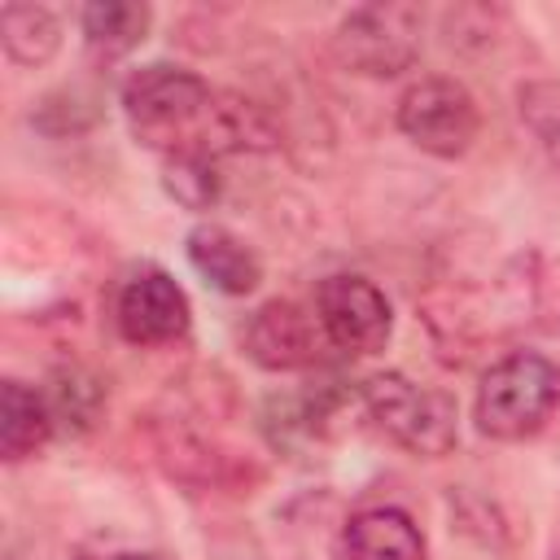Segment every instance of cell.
<instances>
[{"label": "cell", "mask_w": 560, "mask_h": 560, "mask_svg": "<svg viewBox=\"0 0 560 560\" xmlns=\"http://www.w3.org/2000/svg\"><path fill=\"white\" fill-rule=\"evenodd\" d=\"M122 118L131 136L162 153V158H228V127H223V92L210 88L197 70L153 61L127 74L118 92Z\"/></svg>", "instance_id": "6da1fadb"}, {"label": "cell", "mask_w": 560, "mask_h": 560, "mask_svg": "<svg viewBox=\"0 0 560 560\" xmlns=\"http://www.w3.org/2000/svg\"><path fill=\"white\" fill-rule=\"evenodd\" d=\"M560 407V368L538 350H508L477 385L472 420L494 442L534 438Z\"/></svg>", "instance_id": "7a4b0ae2"}, {"label": "cell", "mask_w": 560, "mask_h": 560, "mask_svg": "<svg viewBox=\"0 0 560 560\" xmlns=\"http://www.w3.org/2000/svg\"><path fill=\"white\" fill-rule=\"evenodd\" d=\"M363 411L402 451L442 459L459 442V407L446 389L416 385L402 372H376L363 381Z\"/></svg>", "instance_id": "3957f363"}, {"label": "cell", "mask_w": 560, "mask_h": 560, "mask_svg": "<svg viewBox=\"0 0 560 560\" xmlns=\"http://www.w3.org/2000/svg\"><path fill=\"white\" fill-rule=\"evenodd\" d=\"M424 35V9L407 0H372L350 9L332 26V57L341 70L363 79H394L416 66Z\"/></svg>", "instance_id": "277c9868"}, {"label": "cell", "mask_w": 560, "mask_h": 560, "mask_svg": "<svg viewBox=\"0 0 560 560\" xmlns=\"http://www.w3.org/2000/svg\"><path fill=\"white\" fill-rule=\"evenodd\" d=\"M149 446L153 459L162 464L166 477H175L188 490H228V494H249L262 481V468L223 446L214 433L197 429L184 416H158L149 420Z\"/></svg>", "instance_id": "5b68a950"}, {"label": "cell", "mask_w": 560, "mask_h": 560, "mask_svg": "<svg viewBox=\"0 0 560 560\" xmlns=\"http://www.w3.org/2000/svg\"><path fill=\"white\" fill-rule=\"evenodd\" d=\"M394 122L420 153L464 158L481 131V109H477V96L459 79L424 74L402 88L394 105Z\"/></svg>", "instance_id": "8992f818"}, {"label": "cell", "mask_w": 560, "mask_h": 560, "mask_svg": "<svg viewBox=\"0 0 560 560\" xmlns=\"http://www.w3.org/2000/svg\"><path fill=\"white\" fill-rule=\"evenodd\" d=\"M192 324L188 293L179 280L153 262L131 267L118 289H114V328L127 346L153 350V346H175Z\"/></svg>", "instance_id": "52a82bcc"}, {"label": "cell", "mask_w": 560, "mask_h": 560, "mask_svg": "<svg viewBox=\"0 0 560 560\" xmlns=\"http://www.w3.org/2000/svg\"><path fill=\"white\" fill-rule=\"evenodd\" d=\"M315 319L341 354H376L394 332L389 298L354 271H332L315 284Z\"/></svg>", "instance_id": "ba28073f"}, {"label": "cell", "mask_w": 560, "mask_h": 560, "mask_svg": "<svg viewBox=\"0 0 560 560\" xmlns=\"http://www.w3.org/2000/svg\"><path fill=\"white\" fill-rule=\"evenodd\" d=\"M241 346L267 372H302V368L319 363L328 337L306 306H298L289 298H271L245 319Z\"/></svg>", "instance_id": "9c48e42d"}, {"label": "cell", "mask_w": 560, "mask_h": 560, "mask_svg": "<svg viewBox=\"0 0 560 560\" xmlns=\"http://www.w3.org/2000/svg\"><path fill=\"white\" fill-rule=\"evenodd\" d=\"M184 254H188L192 271H197L210 289H219V293H228V298H245V293H254L258 280H262L258 254H254L232 228H223V223H197V228L184 236Z\"/></svg>", "instance_id": "30bf717a"}, {"label": "cell", "mask_w": 560, "mask_h": 560, "mask_svg": "<svg viewBox=\"0 0 560 560\" xmlns=\"http://www.w3.org/2000/svg\"><path fill=\"white\" fill-rule=\"evenodd\" d=\"M332 560H424V534L402 508H359L341 525Z\"/></svg>", "instance_id": "8fae6325"}, {"label": "cell", "mask_w": 560, "mask_h": 560, "mask_svg": "<svg viewBox=\"0 0 560 560\" xmlns=\"http://www.w3.org/2000/svg\"><path fill=\"white\" fill-rule=\"evenodd\" d=\"M57 424L48 411L44 389H31L26 381L9 376L0 385V455L4 464H22L31 455H39L52 442Z\"/></svg>", "instance_id": "7c38bea8"}, {"label": "cell", "mask_w": 560, "mask_h": 560, "mask_svg": "<svg viewBox=\"0 0 560 560\" xmlns=\"http://www.w3.org/2000/svg\"><path fill=\"white\" fill-rule=\"evenodd\" d=\"M149 26H153V9L136 4V0H96V4H83V13H79L88 57L105 61V66L127 57L131 48H140Z\"/></svg>", "instance_id": "4fadbf2b"}, {"label": "cell", "mask_w": 560, "mask_h": 560, "mask_svg": "<svg viewBox=\"0 0 560 560\" xmlns=\"http://www.w3.org/2000/svg\"><path fill=\"white\" fill-rule=\"evenodd\" d=\"M44 398H48V411H52V424L83 438L96 429L101 411H105V385L92 368L83 363H61L48 372L44 381Z\"/></svg>", "instance_id": "5bb4252c"}, {"label": "cell", "mask_w": 560, "mask_h": 560, "mask_svg": "<svg viewBox=\"0 0 560 560\" xmlns=\"http://www.w3.org/2000/svg\"><path fill=\"white\" fill-rule=\"evenodd\" d=\"M0 44L13 66H48L61 48V22L44 4H4L0 9Z\"/></svg>", "instance_id": "9a60e30c"}, {"label": "cell", "mask_w": 560, "mask_h": 560, "mask_svg": "<svg viewBox=\"0 0 560 560\" xmlns=\"http://www.w3.org/2000/svg\"><path fill=\"white\" fill-rule=\"evenodd\" d=\"M516 114L542 158L560 171V79H525L516 88Z\"/></svg>", "instance_id": "2e32d148"}, {"label": "cell", "mask_w": 560, "mask_h": 560, "mask_svg": "<svg viewBox=\"0 0 560 560\" xmlns=\"http://www.w3.org/2000/svg\"><path fill=\"white\" fill-rule=\"evenodd\" d=\"M162 188L184 206V210H210L219 201V162L201 153L166 158L162 166Z\"/></svg>", "instance_id": "e0dca14e"}, {"label": "cell", "mask_w": 560, "mask_h": 560, "mask_svg": "<svg viewBox=\"0 0 560 560\" xmlns=\"http://www.w3.org/2000/svg\"><path fill=\"white\" fill-rule=\"evenodd\" d=\"M96 118H101V109H96V96H88V92H79V88H61V92H48V96L35 105V114H31V122H35L39 131H48V136L88 131Z\"/></svg>", "instance_id": "ac0fdd59"}, {"label": "cell", "mask_w": 560, "mask_h": 560, "mask_svg": "<svg viewBox=\"0 0 560 560\" xmlns=\"http://www.w3.org/2000/svg\"><path fill=\"white\" fill-rule=\"evenodd\" d=\"M79 560H171L166 551H144V547H105V551H83Z\"/></svg>", "instance_id": "d6986e66"}]
</instances>
